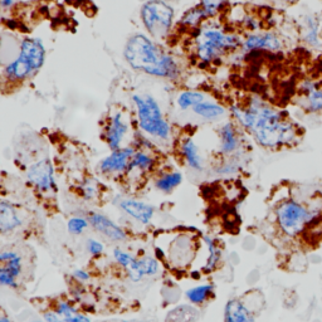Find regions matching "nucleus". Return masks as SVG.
I'll use <instances>...</instances> for the list:
<instances>
[{
	"label": "nucleus",
	"instance_id": "4be33fe9",
	"mask_svg": "<svg viewBox=\"0 0 322 322\" xmlns=\"http://www.w3.org/2000/svg\"><path fill=\"white\" fill-rule=\"evenodd\" d=\"M191 110H193V112L195 115L204 118V120H216V118H220L222 116L226 115V108L222 106V105L208 101L196 105Z\"/></svg>",
	"mask_w": 322,
	"mask_h": 322
},
{
	"label": "nucleus",
	"instance_id": "4c0bfd02",
	"mask_svg": "<svg viewBox=\"0 0 322 322\" xmlns=\"http://www.w3.org/2000/svg\"><path fill=\"white\" fill-rule=\"evenodd\" d=\"M0 322H10L9 320H8L7 317H5V316H3L2 318H0Z\"/></svg>",
	"mask_w": 322,
	"mask_h": 322
},
{
	"label": "nucleus",
	"instance_id": "dca6fc26",
	"mask_svg": "<svg viewBox=\"0 0 322 322\" xmlns=\"http://www.w3.org/2000/svg\"><path fill=\"white\" fill-rule=\"evenodd\" d=\"M120 208L127 215H130L143 224L150 223V220L154 216V208L151 205L144 202L134 200V199L122 200L120 203Z\"/></svg>",
	"mask_w": 322,
	"mask_h": 322
},
{
	"label": "nucleus",
	"instance_id": "0eeeda50",
	"mask_svg": "<svg viewBox=\"0 0 322 322\" xmlns=\"http://www.w3.org/2000/svg\"><path fill=\"white\" fill-rule=\"evenodd\" d=\"M27 177L39 193H53L57 190L53 164L48 157L32 164L27 171Z\"/></svg>",
	"mask_w": 322,
	"mask_h": 322
},
{
	"label": "nucleus",
	"instance_id": "f8f14e48",
	"mask_svg": "<svg viewBox=\"0 0 322 322\" xmlns=\"http://www.w3.org/2000/svg\"><path fill=\"white\" fill-rule=\"evenodd\" d=\"M19 54H22L29 61L34 74L43 67L44 61H46V48H44L43 42L39 38H24L21 43Z\"/></svg>",
	"mask_w": 322,
	"mask_h": 322
},
{
	"label": "nucleus",
	"instance_id": "58836bf2",
	"mask_svg": "<svg viewBox=\"0 0 322 322\" xmlns=\"http://www.w3.org/2000/svg\"><path fill=\"white\" fill-rule=\"evenodd\" d=\"M118 322H127V321H118Z\"/></svg>",
	"mask_w": 322,
	"mask_h": 322
},
{
	"label": "nucleus",
	"instance_id": "2f4dec72",
	"mask_svg": "<svg viewBox=\"0 0 322 322\" xmlns=\"http://www.w3.org/2000/svg\"><path fill=\"white\" fill-rule=\"evenodd\" d=\"M138 263H140V267L145 276H154L159 271V263L155 258L145 257L143 259H138Z\"/></svg>",
	"mask_w": 322,
	"mask_h": 322
},
{
	"label": "nucleus",
	"instance_id": "a211bd4d",
	"mask_svg": "<svg viewBox=\"0 0 322 322\" xmlns=\"http://www.w3.org/2000/svg\"><path fill=\"white\" fill-rule=\"evenodd\" d=\"M180 152L184 157L185 163L188 164L189 168L193 170L200 171L203 170V159L199 154V149L196 144L191 137H185L180 144Z\"/></svg>",
	"mask_w": 322,
	"mask_h": 322
},
{
	"label": "nucleus",
	"instance_id": "c756f323",
	"mask_svg": "<svg viewBox=\"0 0 322 322\" xmlns=\"http://www.w3.org/2000/svg\"><path fill=\"white\" fill-rule=\"evenodd\" d=\"M205 242H207V246H208V248H209V258H208L207 266H205L204 269L207 272H210L216 267V265H218L219 260H220L222 252H220V249L216 247L215 242L213 239H210L209 237H205Z\"/></svg>",
	"mask_w": 322,
	"mask_h": 322
},
{
	"label": "nucleus",
	"instance_id": "f257e3e1",
	"mask_svg": "<svg viewBox=\"0 0 322 322\" xmlns=\"http://www.w3.org/2000/svg\"><path fill=\"white\" fill-rule=\"evenodd\" d=\"M230 111L262 148L281 149L296 144L298 127L285 113L262 99L253 98L246 107L233 106Z\"/></svg>",
	"mask_w": 322,
	"mask_h": 322
},
{
	"label": "nucleus",
	"instance_id": "473e14b6",
	"mask_svg": "<svg viewBox=\"0 0 322 322\" xmlns=\"http://www.w3.org/2000/svg\"><path fill=\"white\" fill-rule=\"evenodd\" d=\"M82 190H83V195H85L86 199L96 198L97 193H98V190H97V185L94 184L92 180H88V182H86L85 184H83Z\"/></svg>",
	"mask_w": 322,
	"mask_h": 322
},
{
	"label": "nucleus",
	"instance_id": "20e7f679",
	"mask_svg": "<svg viewBox=\"0 0 322 322\" xmlns=\"http://www.w3.org/2000/svg\"><path fill=\"white\" fill-rule=\"evenodd\" d=\"M320 215H322V208L307 207L295 199H286L279 203L276 209L279 229L283 234L291 238L304 234L307 226Z\"/></svg>",
	"mask_w": 322,
	"mask_h": 322
},
{
	"label": "nucleus",
	"instance_id": "f03ea898",
	"mask_svg": "<svg viewBox=\"0 0 322 322\" xmlns=\"http://www.w3.org/2000/svg\"><path fill=\"white\" fill-rule=\"evenodd\" d=\"M124 57L132 69L148 76L166 79L179 77L180 68L173 55L141 33L129 38L124 49Z\"/></svg>",
	"mask_w": 322,
	"mask_h": 322
},
{
	"label": "nucleus",
	"instance_id": "5701e85b",
	"mask_svg": "<svg viewBox=\"0 0 322 322\" xmlns=\"http://www.w3.org/2000/svg\"><path fill=\"white\" fill-rule=\"evenodd\" d=\"M154 165L155 160L151 155L143 151H136L134 156H132L131 161H130V165L126 174H131L134 173V171H137V173L140 174L148 173V171H150L154 168Z\"/></svg>",
	"mask_w": 322,
	"mask_h": 322
},
{
	"label": "nucleus",
	"instance_id": "6ab92c4d",
	"mask_svg": "<svg viewBox=\"0 0 322 322\" xmlns=\"http://www.w3.org/2000/svg\"><path fill=\"white\" fill-rule=\"evenodd\" d=\"M113 255H115L116 260L129 273V277L132 279L134 282H138L143 279V277L145 276V273L143 272V269L140 267V263H138V259L132 257L131 254L126 253V252L121 251V249H115L113 252Z\"/></svg>",
	"mask_w": 322,
	"mask_h": 322
},
{
	"label": "nucleus",
	"instance_id": "39448f33",
	"mask_svg": "<svg viewBox=\"0 0 322 322\" xmlns=\"http://www.w3.org/2000/svg\"><path fill=\"white\" fill-rule=\"evenodd\" d=\"M132 101L136 107L138 129L151 137L169 140L171 135V126L164 118L159 102L151 94H134Z\"/></svg>",
	"mask_w": 322,
	"mask_h": 322
},
{
	"label": "nucleus",
	"instance_id": "b1692460",
	"mask_svg": "<svg viewBox=\"0 0 322 322\" xmlns=\"http://www.w3.org/2000/svg\"><path fill=\"white\" fill-rule=\"evenodd\" d=\"M207 19V14L202 9L200 5H196V7L191 8V9H189L184 13V15L180 19V24L183 27L189 28V29L196 30L202 27V24Z\"/></svg>",
	"mask_w": 322,
	"mask_h": 322
},
{
	"label": "nucleus",
	"instance_id": "c9c22d12",
	"mask_svg": "<svg viewBox=\"0 0 322 322\" xmlns=\"http://www.w3.org/2000/svg\"><path fill=\"white\" fill-rule=\"evenodd\" d=\"M73 276L80 282L88 281V279H90V274H88L86 271H83V269H77V271H74Z\"/></svg>",
	"mask_w": 322,
	"mask_h": 322
},
{
	"label": "nucleus",
	"instance_id": "7ed1b4c3",
	"mask_svg": "<svg viewBox=\"0 0 322 322\" xmlns=\"http://www.w3.org/2000/svg\"><path fill=\"white\" fill-rule=\"evenodd\" d=\"M195 54L203 63H213L223 55L232 53L242 47L237 34L224 32L219 27H200L196 29Z\"/></svg>",
	"mask_w": 322,
	"mask_h": 322
},
{
	"label": "nucleus",
	"instance_id": "1a4fd4ad",
	"mask_svg": "<svg viewBox=\"0 0 322 322\" xmlns=\"http://www.w3.org/2000/svg\"><path fill=\"white\" fill-rule=\"evenodd\" d=\"M0 283L10 288L18 287L16 278L22 273V258L15 252L5 251L0 254Z\"/></svg>",
	"mask_w": 322,
	"mask_h": 322
},
{
	"label": "nucleus",
	"instance_id": "6e6552de",
	"mask_svg": "<svg viewBox=\"0 0 322 322\" xmlns=\"http://www.w3.org/2000/svg\"><path fill=\"white\" fill-rule=\"evenodd\" d=\"M135 149L131 146L121 148L111 152L101 160L98 169L104 175H121L127 173L130 161L135 155Z\"/></svg>",
	"mask_w": 322,
	"mask_h": 322
},
{
	"label": "nucleus",
	"instance_id": "c85d7f7f",
	"mask_svg": "<svg viewBox=\"0 0 322 322\" xmlns=\"http://www.w3.org/2000/svg\"><path fill=\"white\" fill-rule=\"evenodd\" d=\"M213 292V286L210 285H203L198 286V287H194L191 290H189L187 292V297L191 304H203V302L207 301V298L212 295Z\"/></svg>",
	"mask_w": 322,
	"mask_h": 322
},
{
	"label": "nucleus",
	"instance_id": "7c9ffc66",
	"mask_svg": "<svg viewBox=\"0 0 322 322\" xmlns=\"http://www.w3.org/2000/svg\"><path fill=\"white\" fill-rule=\"evenodd\" d=\"M88 224H90L88 219L82 218V216H74L68 220V230L71 234H80L87 228Z\"/></svg>",
	"mask_w": 322,
	"mask_h": 322
},
{
	"label": "nucleus",
	"instance_id": "9b49d317",
	"mask_svg": "<svg viewBox=\"0 0 322 322\" xmlns=\"http://www.w3.org/2000/svg\"><path fill=\"white\" fill-rule=\"evenodd\" d=\"M243 48L246 51H268L278 52L282 49V42L273 33H252L243 42Z\"/></svg>",
	"mask_w": 322,
	"mask_h": 322
},
{
	"label": "nucleus",
	"instance_id": "72a5a7b5",
	"mask_svg": "<svg viewBox=\"0 0 322 322\" xmlns=\"http://www.w3.org/2000/svg\"><path fill=\"white\" fill-rule=\"evenodd\" d=\"M87 249L92 255H99L104 252V244L99 243L96 239H88Z\"/></svg>",
	"mask_w": 322,
	"mask_h": 322
},
{
	"label": "nucleus",
	"instance_id": "393cba45",
	"mask_svg": "<svg viewBox=\"0 0 322 322\" xmlns=\"http://www.w3.org/2000/svg\"><path fill=\"white\" fill-rule=\"evenodd\" d=\"M183 182V175L177 171H171L161 175L159 179L155 183V187L157 190L164 191V193H170L175 188L179 187Z\"/></svg>",
	"mask_w": 322,
	"mask_h": 322
},
{
	"label": "nucleus",
	"instance_id": "f3484780",
	"mask_svg": "<svg viewBox=\"0 0 322 322\" xmlns=\"http://www.w3.org/2000/svg\"><path fill=\"white\" fill-rule=\"evenodd\" d=\"M219 138H220V152L224 155H230L239 148V137L234 125L228 122L219 130Z\"/></svg>",
	"mask_w": 322,
	"mask_h": 322
},
{
	"label": "nucleus",
	"instance_id": "9d476101",
	"mask_svg": "<svg viewBox=\"0 0 322 322\" xmlns=\"http://www.w3.org/2000/svg\"><path fill=\"white\" fill-rule=\"evenodd\" d=\"M127 131H129V125L125 121L122 113L118 112L111 116L107 125L105 126L104 132L105 141H106L108 148L112 151L121 149L122 141H124Z\"/></svg>",
	"mask_w": 322,
	"mask_h": 322
},
{
	"label": "nucleus",
	"instance_id": "ddd939ff",
	"mask_svg": "<svg viewBox=\"0 0 322 322\" xmlns=\"http://www.w3.org/2000/svg\"><path fill=\"white\" fill-rule=\"evenodd\" d=\"M34 74L29 61L22 54H18L15 59L8 63L3 69V77L9 82H22Z\"/></svg>",
	"mask_w": 322,
	"mask_h": 322
},
{
	"label": "nucleus",
	"instance_id": "a878e982",
	"mask_svg": "<svg viewBox=\"0 0 322 322\" xmlns=\"http://www.w3.org/2000/svg\"><path fill=\"white\" fill-rule=\"evenodd\" d=\"M205 101L204 93L198 92V91H184V92L179 93L177 96V106L182 110H188V108L195 107L196 105L202 104Z\"/></svg>",
	"mask_w": 322,
	"mask_h": 322
},
{
	"label": "nucleus",
	"instance_id": "f704fd0d",
	"mask_svg": "<svg viewBox=\"0 0 322 322\" xmlns=\"http://www.w3.org/2000/svg\"><path fill=\"white\" fill-rule=\"evenodd\" d=\"M43 316L46 322H65V320L55 311H49V312L44 313Z\"/></svg>",
	"mask_w": 322,
	"mask_h": 322
},
{
	"label": "nucleus",
	"instance_id": "2eb2a0df",
	"mask_svg": "<svg viewBox=\"0 0 322 322\" xmlns=\"http://www.w3.org/2000/svg\"><path fill=\"white\" fill-rule=\"evenodd\" d=\"M301 94L304 97L305 107L309 112H322V85L315 80L306 79L301 85Z\"/></svg>",
	"mask_w": 322,
	"mask_h": 322
},
{
	"label": "nucleus",
	"instance_id": "4468645a",
	"mask_svg": "<svg viewBox=\"0 0 322 322\" xmlns=\"http://www.w3.org/2000/svg\"><path fill=\"white\" fill-rule=\"evenodd\" d=\"M88 222L94 229L98 230L105 237L112 240H124L126 239V233L122 230L117 224L113 223L107 216L98 214V213H91L88 215Z\"/></svg>",
	"mask_w": 322,
	"mask_h": 322
},
{
	"label": "nucleus",
	"instance_id": "e433bc0d",
	"mask_svg": "<svg viewBox=\"0 0 322 322\" xmlns=\"http://www.w3.org/2000/svg\"><path fill=\"white\" fill-rule=\"evenodd\" d=\"M14 0H2V7L4 8V9H7V8H10L13 5Z\"/></svg>",
	"mask_w": 322,
	"mask_h": 322
},
{
	"label": "nucleus",
	"instance_id": "cd10ccee",
	"mask_svg": "<svg viewBox=\"0 0 322 322\" xmlns=\"http://www.w3.org/2000/svg\"><path fill=\"white\" fill-rule=\"evenodd\" d=\"M304 38L306 43L312 47L320 46V34H318V22L313 16H309L306 19V26H305Z\"/></svg>",
	"mask_w": 322,
	"mask_h": 322
},
{
	"label": "nucleus",
	"instance_id": "aec40b11",
	"mask_svg": "<svg viewBox=\"0 0 322 322\" xmlns=\"http://www.w3.org/2000/svg\"><path fill=\"white\" fill-rule=\"evenodd\" d=\"M22 226V219L10 203H0V229L3 233L12 232Z\"/></svg>",
	"mask_w": 322,
	"mask_h": 322
},
{
	"label": "nucleus",
	"instance_id": "bb28decb",
	"mask_svg": "<svg viewBox=\"0 0 322 322\" xmlns=\"http://www.w3.org/2000/svg\"><path fill=\"white\" fill-rule=\"evenodd\" d=\"M199 5L207 14V18H214L229 5V0H199Z\"/></svg>",
	"mask_w": 322,
	"mask_h": 322
},
{
	"label": "nucleus",
	"instance_id": "412c9836",
	"mask_svg": "<svg viewBox=\"0 0 322 322\" xmlns=\"http://www.w3.org/2000/svg\"><path fill=\"white\" fill-rule=\"evenodd\" d=\"M226 322H254L252 312L238 299H230L224 313Z\"/></svg>",
	"mask_w": 322,
	"mask_h": 322
},
{
	"label": "nucleus",
	"instance_id": "423d86ee",
	"mask_svg": "<svg viewBox=\"0 0 322 322\" xmlns=\"http://www.w3.org/2000/svg\"><path fill=\"white\" fill-rule=\"evenodd\" d=\"M140 15L146 32L156 39L168 37L174 26V8L164 0H148L141 7Z\"/></svg>",
	"mask_w": 322,
	"mask_h": 322
},
{
	"label": "nucleus",
	"instance_id": "ea45409f",
	"mask_svg": "<svg viewBox=\"0 0 322 322\" xmlns=\"http://www.w3.org/2000/svg\"><path fill=\"white\" fill-rule=\"evenodd\" d=\"M33 322H41V321H33Z\"/></svg>",
	"mask_w": 322,
	"mask_h": 322
}]
</instances>
